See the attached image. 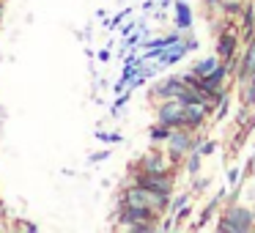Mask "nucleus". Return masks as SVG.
<instances>
[{
	"instance_id": "obj_4",
	"label": "nucleus",
	"mask_w": 255,
	"mask_h": 233,
	"mask_svg": "<svg viewBox=\"0 0 255 233\" xmlns=\"http://www.w3.org/2000/svg\"><path fill=\"white\" fill-rule=\"evenodd\" d=\"M159 123H167L170 129L184 126V105L178 99H167L159 110Z\"/></svg>"
},
{
	"instance_id": "obj_9",
	"label": "nucleus",
	"mask_w": 255,
	"mask_h": 233,
	"mask_svg": "<svg viewBox=\"0 0 255 233\" xmlns=\"http://www.w3.org/2000/svg\"><path fill=\"white\" fill-rule=\"evenodd\" d=\"M233 52H236V36H233V33L220 36V44H217V55H220V58H231Z\"/></svg>"
},
{
	"instance_id": "obj_12",
	"label": "nucleus",
	"mask_w": 255,
	"mask_h": 233,
	"mask_svg": "<svg viewBox=\"0 0 255 233\" xmlns=\"http://www.w3.org/2000/svg\"><path fill=\"white\" fill-rule=\"evenodd\" d=\"M214 66H217V61H214V58H209V61H200V63H195L192 74H195V77H203V74H209Z\"/></svg>"
},
{
	"instance_id": "obj_11",
	"label": "nucleus",
	"mask_w": 255,
	"mask_h": 233,
	"mask_svg": "<svg viewBox=\"0 0 255 233\" xmlns=\"http://www.w3.org/2000/svg\"><path fill=\"white\" fill-rule=\"evenodd\" d=\"M140 170H165V162H162V156L154 151V156H145V159H143Z\"/></svg>"
},
{
	"instance_id": "obj_5",
	"label": "nucleus",
	"mask_w": 255,
	"mask_h": 233,
	"mask_svg": "<svg viewBox=\"0 0 255 233\" xmlns=\"http://www.w3.org/2000/svg\"><path fill=\"white\" fill-rule=\"evenodd\" d=\"M167 143H170V156H173V159H178V156H184V154L189 151V145H192V137H189L187 132H170Z\"/></svg>"
},
{
	"instance_id": "obj_8",
	"label": "nucleus",
	"mask_w": 255,
	"mask_h": 233,
	"mask_svg": "<svg viewBox=\"0 0 255 233\" xmlns=\"http://www.w3.org/2000/svg\"><path fill=\"white\" fill-rule=\"evenodd\" d=\"M255 72V36L250 39V47H247V55H244V63H242V74L239 77L242 80H247L250 74Z\"/></svg>"
},
{
	"instance_id": "obj_16",
	"label": "nucleus",
	"mask_w": 255,
	"mask_h": 233,
	"mask_svg": "<svg viewBox=\"0 0 255 233\" xmlns=\"http://www.w3.org/2000/svg\"><path fill=\"white\" fill-rule=\"evenodd\" d=\"M198 165H200V159H198V156H192V159H189V170H198Z\"/></svg>"
},
{
	"instance_id": "obj_13",
	"label": "nucleus",
	"mask_w": 255,
	"mask_h": 233,
	"mask_svg": "<svg viewBox=\"0 0 255 233\" xmlns=\"http://www.w3.org/2000/svg\"><path fill=\"white\" fill-rule=\"evenodd\" d=\"M170 137V126L167 123H159V126L151 129V140H167Z\"/></svg>"
},
{
	"instance_id": "obj_3",
	"label": "nucleus",
	"mask_w": 255,
	"mask_h": 233,
	"mask_svg": "<svg viewBox=\"0 0 255 233\" xmlns=\"http://www.w3.org/2000/svg\"><path fill=\"white\" fill-rule=\"evenodd\" d=\"M121 225H127V228H132V225H140V222H148V225H154V220H156V214H154V209L151 206H129V203H124V211H121Z\"/></svg>"
},
{
	"instance_id": "obj_15",
	"label": "nucleus",
	"mask_w": 255,
	"mask_h": 233,
	"mask_svg": "<svg viewBox=\"0 0 255 233\" xmlns=\"http://www.w3.org/2000/svg\"><path fill=\"white\" fill-rule=\"evenodd\" d=\"M242 8V3H225V11H239Z\"/></svg>"
},
{
	"instance_id": "obj_17",
	"label": "nucleus",
	"mask_w": 255,
	"mask_h": 233,
	"mask_svg": "<svg viewBox=\"0 0 255 233\" xmlns=\"http://www.w3.org/2000/svg\"><path fill=\"white\" fill-rule=\"evenodd\" d=\"M206 3H220V0H206Z\"/></svg>"
},
{
	"instance_id": "obj_2",
	"label": "nucleus",
	"mask_w": 255,
	"mask_h": 233,
	"mask_svg": "<svg viewBox=\"0 0 255 233\" xmlns=\"http://www.w3.org/2000/svg\"><path fill=\"white\" fill-rule=\"evenodd\" d=\"M253 228V211L250 209H231L225 214V220L220 222V231H231V233H242Z\"/></svg>"
},
{
	"instance_id": "obj_10",
	"label": "nucleus",
	"mask_w": 255,
	"mask_h": 233,
	"mask_svg": "<svg viewBox=\"0 0 255 233\" xmlns=\"http://www.w3.org/2000/svg\"><path fill=\"white\" fill-rule=\"evenodd\" d=\"M176 25L178 28H189L192 25V11L187 3H176Z\"/></svg>"
},
{
	"instance_id": "obj_6",
	"label": "nucleus",
	"mask_w": 255,
	"mask_h": 233,
	"mask_svg": "<svg viewBox=\"0 0 255 233\" xmlns=\"http://www.w3.org/2000/svg\"><path fill=\"white\" fill-rule=\"evenodd\" d=\"M203 105H184V129H195L203 123Z\"/></svg>"
},
{
	"instance_id": "obj_14",
	"label": "nucleus",
	"mask_w": 255,
	"mask_h": 233,
	"mask_svg": "<svg viewBox=\"0 0 255 233\" xmlns=\"http://www.w3.org/2000/svg\"><path fill=\"white\" fill-rule=\"evenodd\" d=\"M250 88H247V102H250V105H255V72L253 74H250Z\"/></svg>"
},
{
	"instance_id": "obj_1",
	"label": "nucleus",
	"mask_w": 255,
	"mask_h": 233,
	"mask_svg": "<svg viewBox=\"0 0 255 233\" xmlns=\"http://www.w3.org/2000/svg\"><path fill=\"white\" fill-rule=\"evenodd\" d=\"M137 184L143 189H148L151 195H156V198H167L170 195V181H167L165 170H140Z\"/></svg>"
},
{
	"instance_id": "obj_7",
	"label": "nucleus",
	"mask_w": 255,
	"mask_h": 233,
	"mask_svg": "<svg viewBox=\"0 0 255 233\" xmlns=\"http://www.w3.org/2000/svg\"><path fill=\"white\" fill-rule=\"evenodd\" d=\"M184 88H187V85H184L181 80L170 77V80H165V83H162L159 88H156V96H159V99H176V96L181 94Z\"/></svg>"
}]
</instances>
